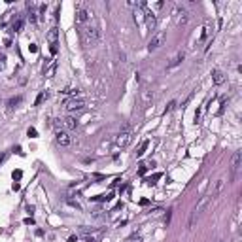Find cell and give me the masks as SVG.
I'll return each mask as SVG.
<instances>
[{"instance_id": "18", "label": "cell", "mask_w": 242, "mask_h": 242, "mask_svg": "<svg viewBox=\"0 0 242 242\" xmlns=\"http://www.w3.org/2000/svg\"><path fill=\"white\" fill-rule=\"evenodd\" d=\"M210 27H212V25H210V21L204 25V30H203V36H200V40H206L208 38V34H210Z\"/></svg>"}, {"instance_id": "26", "label": "cell", "mask_w": 242, "mask_h": 242, "mask_svg": "<svg viewBox=\"0 0 242 242\" xmlns=\"http://www.w3.org/2000/svg\"><path fill=\"white\" fill-rule=\"evenodd\" d=\"M174 106H176V102H174V100H172V102H168V106L165 108V114H167V112H170V110H174Z\"/></svg>"}, {"instance_id": "12", "label": "cell", "mask_w": 242, "mask_h": 242, "mask_svg": "<svg viewBox=\"0 0 242 242\" xmlns=\"http://www.w3.org/2000/svg\"><path fill=\"white\" fill-rule=\"evenodd\" d=\"M212 80H214V83H216V85H221V83L225 81L223 72H221V70H214V72H212Z\"/></svg>"}, {"instance_id": "14", "label": "cell", "mask_w": 242, "mask_h": 242, "mask_svg": "<svg viewBox=\"0 0 242 242\" xmlns=\"http://www.w3.org/2000/svg\"><path fill=\"white\" fill-rule=\"evenodd\" d=\"M55 70H57V63H51L48 68H44L45 78H53V76H55Z\"/></svg>"}, {"instance_id": "2", "label": "cell", "mask_w": 242, "mask_h": 242, "mask_svg": "<svg viewBox=\"0 0 242 242\" xmlns=\"http://www.w3.org/2000/svg\"><path fill=\"white\" fill-rule=\"evenodd\" d=\"M208 200H210V197H200V200L197 203V206L193 208V214H191V219H189V227L195 223V219L199 218V214L203 212L204 208H206V204H208Z\"/></svg>"}, {"instance_id": "7", "label": "cell", "mask_w": 242, "mask_h": 242, "mask_svg": "<svg viewBox=\"0 0 242 242\" xmlns=\"http://www.w3.org/2000/svg\"><path fill=\"white\" fill-rule=\"evenodd\" d=\"M89 15H93V13H89L83 8H78V12H76V23H78L80 27H83V25H87V21H89Z\"/></svg>"}, {"instance_id": "3", "label": "cell", "mask_w": 242, "mask_h": 242, "mask_svg": "<svg viewBox=\"0 0 242 242\" xmlns=\"http://www.w3.org/2000/svg\"><path fill=\"white\" fill-rule=\"evenodd\" d=\"M131 142H132V132H131V131H123V132H119L117 138H116V146H117V148H125V146H129Z\"/></svg>"}, {"instance_id": "13", "label": "cell", "mask_w": 242, "mask_h": 242, "mask_svg": "<svg viewBox=\"0 0 242 242\" xmlns=\"http://www.w3.org/2000/svg\"><path fill=\"white\" fill-rule=\"evenodd\" d=\"M57 36H59V30H57V27H53L48 32V40H49L51 44H57Z\"/></svg>"}, {"instance_id": "15", "label": "cell", "mask_w": 242, "mask_h": 242, "mask_svg": "<svg viewBox=\"0 0 242 242\" xmlns=\"http://www.w3.org/2000/svg\"><path fill=\"white\" fill-rule=\"evenodd\" d=\"M64 125L66 127H68V129H76V127H78V119H76V117H66V119H64Z\"/></svg>"}, {"instance_id": "19", "label": "cell", "mask_w": 242, "mask_h": 242, "mask_svg": "<svg viewBox=\"0 0 242 242\" xmlns=\"http://www.w3.org/2000/svg\"><path fill=\"white\" fill-rule=\"evenodd\" d=\"M148 144H150V142H148V140H144V142H142V146L138 148V151H136V155H138V157H142V155H144V151H146Z\"/></svg>"}, {"instance_id": "28", "label": "cell", "mask_w": 242, "mask_h": 242, "mask_svg": "<svg viewBox=\"0 0 242 242\" xmlns=\"http://www.w3.org/2000/svg\"><path fill=\"white\" fill-rule=\"evenodd\" d=\"M51 53H53V55L57 53V44H51Z\"/></svg>"}, {"instance_id": "30", "label": "cell", "mask_w": 242, "mask_h": 242, "mask_svg": "<svg viewBox=\"0 0 242 242\" xmlns=\"http://www.w3.org/2000/svg\"><path fill=\"white\" fill-rule=\"evenodd\" d=\"M4 68V63H0V70H2Z\"/></svg>"}, {"instance_id": "11", "label": "cell", "mask_w": 242, "mask_h": 242, "mask_svg": "<svg viewBox=\"0 0 242 242\" xmlns=\"http://www.w3.org/2000/svg\"><path fill=\"white\" fill-rule=\"evenodd\" d=\"M184 57H185V53H184V51H178V53H176V55H174V57H172V61H170V63H168V68H172V66L180 64V63H182V61H184Z\"/></svg>"}, {"instance_id": "22", "label": "cell", "mask_w": 242, "mask_h": 242, "mask_svg": "<svg viewBox=\"0 0 242 242\" xmlns=\"http://www.w3.org/2000/svg\"><path fill=\"white\" fill-rule=\"evenodd\" d=\"M159 178H161V174L157 172V174H153L151 178H148V180H146V184H148V185H153V184H155V180H159Z\"/></svg>"}, {"instance_id": "23", "label": "cell", "mask_w": 242, "mask_h": 242, "mask_svg": "<svg viewBox=\"0 0 242 242\" xmlns=\"http://www.w3.org/2000/svg\"><path fill=\"white\" fill-rule=\"evenodd\" d=\"M21 29H23V19H17V21L13 23V30H15V32H19Z\"/></svg>"}, {"instance_id": "25", "label": "cell", "mask_w": 242, "mask_h": 242, "mask_svg": "<svg viewBox=\"0 0 242 242\" xmlns=\"http://www.w3.org/2000/svg\"><path fill=\"white\" fill-rule=\"evenodd\" d=\"M12 176H13V180H19V178L23 176V172H21V170H13V172H12Z\"/></svg>"}, {"instance_id": "1", "label": "cell", "mask_w": 242, "mask_h": 242, "mask_svg": "<svg viewBox=\"0 0 242 242\" xmlns=\"http://www.w3.org/2000/svg\"><path fill=\"white\" fill-rule=\"evenodd\" d=\"M81 38H83V44L85 45H97L99 44V29L95 25H83L81 27Z\"/></svg>"}, {"instance_id": "4", "label": "cell", "mask_w": 242, "mask_h": 242, "mask_svg": "<svg viewBox=\"0 0 242 242\" xmlns=\"http://www.w3.org/2000/svg\"><path fill=\"white\" fill-rule=\"evenodd\" d=\"M165 38H167V34L165 32H157L153 38L150 40V44H148V49L150 51H155V49H159L163 45V42H165Z\"/></svg>"}, {"instance_id": "5", "label": "cell", "mask_w": 242, "mask_h": 242, "mask_svg": "<svg viewBox=\"0 0 242 242\" xmlns=\"http://www.w3.org/2000/svg\"><path fill=\"white\" fill-rule=\"evenodd\" d=\"M55 140H57V144H59V146L68 148L70 144H72V136H70L66 131H57V138H55Z\"/></svg>"}, {"instance_id": "31", "label": "cell", "mask_w": 242, "mask_h": 242, "mask_svg": "<svg viewBox=\"0 0 242 242\" xmlns=\"http://www.w3.org/2000/svg\"><path fill=\"white\" fill-rule=\"evenodd\" d=\"M218 242H223V240H218Z\"/></svg>"}, {"instance_id": "21", "label": "cell", "mask_w": 242, "mask_h": 242, "mask_svg": "<svg viewBox=\"0 0 242 242\" xmlns=\"http://www.w3.org/2000/svg\"><path fill=\"white\" fill-rule=\"evenodd\" d=\"M44 99H48V93H40V95H38V99H36V102H34V104H36V106H40V104H42V102H44Z\"/></svg>"}, {"instance_id": "16", "label": "cell", "mask_w": 242, "mask_h": 242, "mask_svg": "<svg viewBox=\"0 0 242 242\" xmlns=\"http://www.w3.org/2000/svg\"><path fill=\"white\" fill-rule=\"evenodd\" d=\"M21 100H23V97H12V99L8 100V106L10 108H15L17 104H21Z\"/></svg>"}, {"instance_id": "24", "label": "cell", "mask_w": 242, "mask_h": 242, "mask_svg": "<svg viewBox=\"0 0 242 242\" xmlns=\"http://www.w3.org/2000/svg\"><path fill=\"white\" fill-rule=\"evenodd\" d=\"M148 170V165H140V168H138V176H144Z\"/></svg>"}, {"instance_id": "27", "label": "cell", "mask_w": 242, "mask_h": 242, "mask_svg": "<svg viewBox=\"0 0 242 242\" xmlns=\"http://www.w3.org/2000/svg\"><path fill=\"white\" fill-rule=\"evenodd\" d=\"M27 135H29L30 138H36V129H32V127H30V129H29V132H27Z\"/></svg>"}, {"instance_id": "10", "label": "cell", "mask_w": 242, "mask_h": 242, "mask_svg": "<svg viewBox=\"0 0 242 242\" xmlns=\"http://www.w3.org/2000/svg\"><path fill=\"white\" fill-rule=\"evenodd\" d=\"M81 108H83V100H68V102H66V110H68V112H74V110H81Z\"/></svg>"}, {"instance_id": "20", "label": "cell", "mask_w": 242, "mask_h": 242, "mask_svg": "<svg viewBox=\"0 0 242 242\" xmlns=\"http://www.w3.org/2000/svg\"><path fill=\"white\" fill-rule=\"evenodd\" d=\"M221 187H223V180H218L216 185H214V195H218V193L221 191Z\"/></svg>"}, {"instance_id": "29", "label": "cell", "mask_w": 242, "mask_h": 242, "mask_svg": "<svg viewBox=\"0 0 242 242\" xmlns=\"http://www.w3.org/2000/svg\"><path fill=\"white\" fill-rule=\"evenodd\" d=\"M168 221H170V210H168L167 216H165V223H168Z\"/></svg>"}, {"instance_id": "17", "label": "cell", "mask_w": 242, "mask_h": 242, "mask_svg": "<svg viewBox=\"0 0 242 242\" xmlns=\"http://www.w3.org/2000/svg\"><path fill=\"white\" fill-rule=\"evenodd\" d=\"M151 99H153V95H151L150 91H142V102H144V104H150Z\"/></svg>"}, {"instance_id": "9", "label": "cell", "mask_w": 242, "mask_h": 242, "mask_svg": "<svg viewBox=\"0 0 242 242\" xmlns=\"http://www.w3.org/2000/svg\"><path fill=\"white\" fill-rule=\"evenodd\" d=\"M140 8H144V15H146V23H148V27H155V15H153V12H150L146 6V2H140Z\"/></svg>"}, {"instance_id": "8", "label": "cell", "mask_w": 242, "mask_h": 242, "mask_svg": "<svg viewBox=\"0 0 242 242\" xmlns=\"http://www.w3.org/2000/svg\"><path fill=\"white\" fill-rule=\"evenodd\" d=\"M240 161H242V153L236 151L235 155H233V163H231V176H233V178H235V174L240 170Z\"/></svg>"}, {"instance_id": "6", "label": "cell", "mask_w": 242, "mask_h": 242, "mask_svg": "<svg viewBox=\"0 0 242 242\" xmlns=\"http://www.w3.org/2000/svg\"><path fill=\"white\" fill-rule=\"evenodd\" d=\"M174 19H176V25H185V23H187V19H189L187 10L176 8V10H174Z\"/></svg>"}]
</instances>
